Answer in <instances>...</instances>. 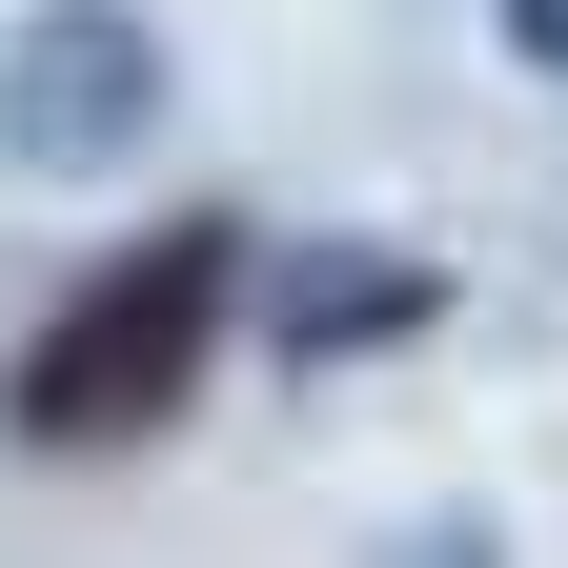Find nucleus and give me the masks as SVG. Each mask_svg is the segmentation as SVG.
<instances>
[{
	"label": "nucleus",
	"instance_id": "f257e3e1",
	"mask_svg": "<svg viewBox=\"0 0 568 568\" xmlns=\"http://www.w3.org/2000/svg\"><path fill=\"white\" fill-rule=\"evenodd\" d=\"M224 284H244V244H224V224H163L142 264H102L82 305L41 325V366H21V426H41V447L163 426V406L203 386V345H224Z\"/></svg>",
	"mask_w": 568,
	"mask_h": 568
},
{
	"label": "nucleus",
	"instance_id": "f03ea898",
	"mask_svg": "<svg viewBox=\"0 0 568 568\" xmlns=\"http://www.w3.org/2000/svg\"><path fill=\"white\" fill-rule=\"evenodd\" d=\"M142 41L122 21H41L21 41V82H0V142H21V163H102V142H142Z\"/></svg>",
	"mask_w": 568,
	"mask_h": 568
},
{
	"label": "nucleus",
	"instance_id": "7ed1b4c3",
	"mask_svg": "<svg viewBox=\"0 0 568 568\" xmlns=\"http://www.w3.org/2000/svg\"><path fill=\"white\" fill-rule=\"evenodd\" d=\"M406 305H426L406 264H305V284H284V325H305V345H345V325H406Z\"/></svg>",
	"mask_w": 568,
	"mask_h": 568
},
{
	"label": "nucleus",
	"instance_id": "20e7f679",
	"mask_svg": "<svg viewBox=\"0 0 568 568\" xmlns=\"http://www.w3.org/2000/svg\"><path fill=\"white\" fill-rule=\"evenodd\" d=\"M508 21H528V61H568V0H508Z\"/></svg>",
	"mask_w": 568,
	"mask_h": 568
}]
</instances>
